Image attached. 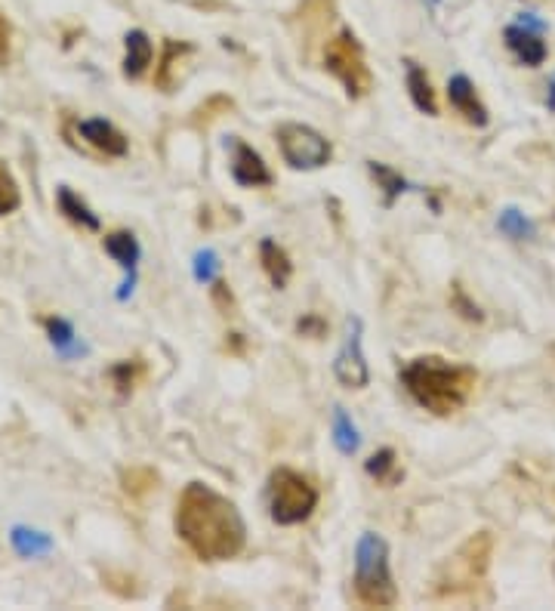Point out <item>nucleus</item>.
<instances>
[{
  "label": "nucleus",
  "instance_id": "obj_1",
  "mask_svg": "<svg viewBox=\"0 0 555 611\" xmlns=\"http://www.w3.org/2000/svg\"><path fill=\"white\" fill-rule=\"evenodd\" d=\"M173 528L179 541L201 562L235 559L247 544V525L238 507L204 482H189L182 488L173 513Z\"/></svg>",
  "mask_w": 555,
  "mask_h": 611
},
{
  "label": "nucleus",
  "instance_id": "obj_2",
  "mask_svg": "<svg viewBox=\"0 0 555 611\" xmlns=\"http://www.w3.org/2000/svg\"><path fill=\"white\" fill-rule=\"evenodd\" d=\"M401 383L420 408L432 411L435 417H451L472 399L478 374L466 365H451L444 358L423 355L401 368Z\"/></svg>",
  "mask_w": 555,
  "mask_h": 611
},
{
  "label": "nucleus",
  "instance_id": "obj_3",
  "mask_svg": "<svg viewBox=\"0 0 555 611\" xmlns=\"http://www.w3.org/2000/svg\"><path fill=\"white\" fill-rule=\"evenodd\" d=\"M355 596L367 608H392L398 602L389 571V547L374 531H364L355 547Z\"/></svg>",
  "mask_w": 555,
  "mask_h": 611
},
{
  "label": "nucleus",
  "instance_id": "obj_4",
  "mask_svg": "<svg viewBox=\"0 0 555 611\" xmlns=\"http://www.w3.org/2000/svg\"><path fill=\"white\" fill-rule=\"evenodd\" d=\"M318 507V488L309 476L278 466L269 476V510L278 525H300Z\"/></svg>",
  "mask_w": 555,
  "mask_h": 611
},
{
  "label": "nucleus",
  "instance_id": "obj_5",
  "mask_svg": "<svg viewBox=\"0 0 555 611\" xmlns=\"http://www.w3.org/2000/svg\"><path fill=\"white\" fill-rule=\"evenodd\" d=\"M324 68L337 78L349 99H364L374 90V75H370L364 47L349 28H343L337 38H330L324 47Z\"/></svg>",
  "mask_w": 555,
  "mask_h": 611
},
{
  "label": "nucleus",
  "instance_id": "obj_6",
  "mask_svg": "<svg viewBox=\"0 0 555 611\" xmlns=\"http://www.w3.org/2000/svg\"><path fill=\"white\" fill-rule=\"evenodd\" d=\"M491 559V537L488 534H475L469 541L441 565L435 574V593L438 596H454L460 590H469L481 581V574L488 568Z\"/></svg>",
  "mask_w": 555,
  "mask_h": 611
},
{
  "label": "nucleus",
  "instance_id": "obj_7",
  "mask_svg": "<svg viewBox=\"0 0 555 611\" xmlns=\"http://www.w3.org/2000/svg\"><path fill=\"white\" fill-rule=\"evenodd\" d=\"M275 139H278L284 164H290L293 170H318V167L330 164V158H333L330 139L309 124L284 121L275 130Z\"/></svg>",
  "mask_w": 555,
  "mask_h": 611
},
{
  "label": "nucleus",
  "instance_id": "obj_8",
  "mask_svg": "<svg viewBox=\"0 0 555 611\" xmlns=\"http://www.w3.org/2000/svg\"><path fill=\"white\" fill-rule=\"evenodd\" d=\"M333 374L346 389H364L370 383V368L364 362V352H361V325L358 318H349V331H346V343L333 362Z\"/></svg>",
  "mask_w": 555,
  "mask_h": 611
},
{
  "label": "nucleus",
  "instance_id": "obj_9",
  "mask_svg": "<svg viewBox=\"0 0 555 611\" xmlns=\"http://www.w3.org/2000/svg\"><path fill=\"white\" fill-rule=\"evenodd\" d=\"M232 176L235 183L244 189H266L275 183V176L269 170V164L263 161L256 149H250L247 142H235V158H232Z\"/></svg>",
  "mask_w": 555,
  "mask_h": 611
},
{
  "label": "nucleus",
  "instance_id": "obj_10",
  "mask_svg": "<svg viewBox=\"0 0 555 611\" xmlns=\"http://www.w3.org/2000/svg\"><path fill=\"white\" fill-rule=\"evenodd\" d=\"M78 133L84 136L87 146H93L96 152H102L105 158H124L130 152V139L111 124V121H102V118H87L78 124Z\"/></svg>",
  "mask_w": 555,
  "mask_h": 611
},
{
  "label": "nucleus",
  "instance_id": "obj_11",
  "mask_svg": "<svg viewBox=\"0 0 555 611\" xmlns=\"http://www.w3.org/2000/svg\"><path fill=\"white\" fill-rule=\"evenodd\" d=\"M503 38H506V47L512 50V56L522 62V65H528V68L543 65L546 56H549V47H546V41L540 38V31H534V28H528V25H509V28L503 31Z\"/></svg>",
  "mask_w": 555,
  "mask_h": 611
},
{
  "label": "nucleus",
  "instance_id": "obj_12",
  "mask_svg": "<svg viewBox=\"0 0 555 611\" xmlns=\"http://www.w3.org/2000/svg\"><path fill=\"white\" fill-rule=\"evenodd\" d=\"M448 102L472 127H488V109H485V102L478 99L475 84L466 75H454L448 81Z\"/></svg>",
  "mask_w": 555,
  "mask_h": 611
},
{
  "label": "nucleus",
  "instance_id": "obj_13",
  "mask_svg": "<svg viewBox=\"0 0 555 611\" xmlns=\"http://www.w3.org/2000/svg\"><path fill=\"white\" fill-rule=\"evenodd\" d=\"M124 75L130 81L142 78L148 65H152V56H155V47H152V38L142 31V28H133L127 31V38H124Z\"/></svg>",
  "mask_w": 555,
  "mask_h": 611
},
{
  "label": "nucleus",
  "instance_id": "obj_14",
  "mask_svg": "<svg viewBox=\"0 0 555 611\" xmlns=\"http://www.w3.org/2000/svg\"><path fill=\"white\" fill-rule=\"evenodd\" d=\"M259 263H263L269 281L278 287V291H281V287H287V281L293 275V263H290L287 250L281 244H275L272 238H263V244H259Z\"/></svg>",
  "mask_w": 555,
  "mask_h": 611
},
{
  "label": "nucleus",
  "instance_id": "obj_15",
  "mask_svg": "<svg viewBox=\"0 0 555 611\" xmlns=\"http://www.w3.org/2000/svg\"><path fill=\"white\" fill-rule=\"evenodd\" d=\"M407 90H411V99L423 115H438V99H435L432 81L417 62H407Z\"/></svg>",
  "mask_w": 555,
  "mask_h": 611
},
{
  "label": "nucleus",
  "instance_id": "obj_16",
  "mask_svg": "<svg viewBox=\"0 0 555 611\" xmlns=\"http://www.w3.org/2000/svg\"><path fill=\"white\" fill-rule=\"evenodd\" d=\"M102 247H105V254H108L111 260H118L124 269H133L136 260H139V241H136V235L127 232V229L108 232V235L102 238Z\"/></svg>",
  "mask_w": 555,
  "mask_h": 611
},
{
  "label": "nucleus",
  "instance_id": "obj_17",
  "mask_svg": "<svg viewBox=\"0 0 555 611\" xmlns=\"http://www.w3.org/2000/svg\"><path fill=\"white\" fill-rule=\"evenodd\" d=\"M56 201H59V210L65 213V220H71L74 226H81V229H90V232H99V217L96 213L74 195L68 186H62L59 189V195H56Z\"/></svg>",
  "mask_w": 555,
  "mask_h": 611
},
{
  "label": "nucleus",
  "instance_id": "obj_18",
  "mask_svg": "<svg viewBox=\"0 0 555 611\" xmlns=\"http://www.w3.org/2000/svg\"><path fill=\"white\" fill-rule=\"evenodd\" d=\"M367 476H374L380 485H398L401 479V466H398V454L392 448H383L377 454H370L367 460Z\"/></svg>",
  "mask_w": 555,
  "mask_h": 611
},
{
  "label": "nucleus",
  "instance_id": "obj_19",
  "mask_svg": "<svg viewBox=\"0 0 555 611\" xmlns=\"http://www.w3.org/2000/svg\"><path fill=\"white\" fill-rule=\"evenodd\" d=\"M185 53H192L189 44H176V41H167V44H164L161 65H158V71H155V84H158L161 90H167V93L173 90V68H176V62H179Z\"/></svg>",
  "mask_w": 555,
  "mask_h": 611
},
{
  "label": "nucleus",
  "instance_id": "obj_20",
  "mask_svg": "<svg viewBox=\"0 0 555 611\" xmlns=\"http://www.w3.org/2000/svg\"><path fill=\"white\" fill-rule=\"evenodd\" d=\"M22 204V192H19V183L13 179L10 167L0 161V217H7V213L19 210Z\"/></svg>",
  "mask_w": 555,
  "mask_h": 611
},
{
  "label": "nucleus",
  "instance_id": "obj_21",
  "mask_svg": "<svg viewBox=\"0 0 555 611\" xmlns=\"http://www.w3.org/2000/svg\"><path fill=\"white\" fill-rule=\"evenodd\" d=\"M142 371H145V368L136 362V358H133V362L127 358V362H118L115 368H111L108 377H111V383H115V389H118L121 395H127V392H133V386L139 383Z\"/></svg>",
  "mask_w": 555,
  "mask_h": 611
},
{
  "label": "nucleus",
  "instance_id": "obj_22",
  "mask_svg": "<svg viewBox=\"0 0 555 611\" xmlns=\"http://www.w3.org/2000/svg\"><path fill=\"white\" fill-rule=\"evenodd\" d=\"M370 173H374V179L380 183V189L386 192V204H392V201L404 192V179H401L392 167H386V164H380V161H370Z\"/></svg>",
  "mask_w": 555,
  "mask_h": 611
},
{
  "label": "nucleus",
  "instance_id": "obj_23",
  "mask_svg": "<svg viewBox=\"0 0 555 611\" xmlns=\"http://www.w3.org/2000/svg\"><path fill=\"white\" fill-rule=\"evenodd\" d=\"M333 433H337V445L343 454H352L358 448V433L343 408H337V417H333Z\"/></svg>",
  "mask_w": 555,
  "mask_h": 611
},
{
  "label": "nucleus",
  "instance_id": "obj_24",
  "mask_svg": "<svg viewBox=\"0 0 555 611\" xmlns=\"http://www.w3.org/2000/svg\"><path fill=\"white\" fill-rule=\"evenodd\" d=\"M13 541H16V547H19L22 556H34V553H41V550L50 547V541H44L41 534H37V531H25V528H16Z\"/></svg>",
  "mask_w": 555,
  "mask_h": 611
},
{
  "label": "nucleus",
  "instance_id": "obj_25",
  "mask_svg": "<svg viewBox=\"0 0 555 611\" xmlns=\"http://www.w3.org/2000/svg\"><path fill=\"white\" fill-rule=\"evenodd\" d=\"M500 229L512 238H525L534 232V226L525 220V213H518V210H506L503 217H500Z\"/></svg>",
  "mask_w": 555,
  "mask_h": 611
},
{
  "label": "nucleus",
  "instance_id": "obj_26",
  "mask_svg": "<svg viewBox=\"0 0 555 611\" xmlns=\"http://www.w3.org/2000/svg\"><path fill=\"white\" fill-rule=\"evenodd\" d=\"M213 303L222 309V312H232V306H235V297H232V291H229V284L222 281V278H213Z\"/></svg>",
  "mask_w": 555,
  "mask_h": 611
},
{
  "label": "nucleus",
  "instance_id": "obj_27",
  "mask_svg": "<svg viewBox=\"0 0 555 611\" xmlns=\"http://www.w3.org/2000/svg\"><path fill=\"white\" fill-rule=\"evenodd\" d=\"M10 47H13V25L4 13H0V65L10 62Z\"/></svg>",
  "mask_w": 555,
  "mask_h": 611
},
{
  "label": "nucleus",
  "instance_id": "obj_28",
  "mask_svg": "<svg viewBox=\"0 0 555 611\" xmlns=\"http://www.w3.org/2000/svg\"><path fill=\"white\" fill-rule=\"evenodd\" d=\"M47 331H50V340L56 343V346H68L71 343V328L65 325L62 318H47Z\"/></svg>",
  "mask_w": 555,
  "mask_h": 611
},
{
  "label": "nucleus",
  "instance_id": "obj_29",
  "mask_svg": "<svg viewBox=\"0 0 555 611\" xmlns=\"http://www.w3.org/2000/svg\"><path fill=\"white\" fill-rule=\"evenodd\" d=\"M213 254H201L198 257V278H204V281H210V272H213Z\"/></svg>",
  "mask_w": 555,
  "mask_h": 611
},
{
  "label": "nucleus",
  "instance_id": "obj_30",
  "mask_svg": "<svg viewBox=\"0 0 555 611\" xmlns=\"http://www.w3.org/2000/svg\"><path fill=\"white\" fill-rule=\"evenodd\" d=\"M454 303H457V306L463 309V315H466V318H481V312H478V306H469V300H466V297H463L460 291L454 294Z\"/></svg>",
  "mask_w": 555,
  "mask_h": 611
}]
</instances>
